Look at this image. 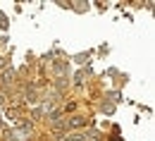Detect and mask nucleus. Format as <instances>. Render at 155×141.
Instances as JSON below:
<instances>
[]
</instances>
